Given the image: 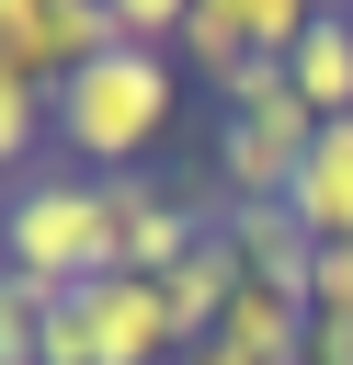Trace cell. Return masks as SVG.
I'll list each match as a JSON object with an SVG mask.
<instances>
[{
  "mask_svg": "<svg viewBox=\"0 0 353 365\" xmlns=\"http://www.w3.org/2000/svg\"><path fill=\"white\" fill-rule=\"evenodd\" d=\"M46 114H57V160H68V171H91V182L148 171V148H159L171 114H182V57H159V46H102V57H80V68L46 91Z\"/></svg>",
  "mask_w": 353,
  "mask_h": 365,
  "instance_id": "1",
  "label": "cell"
},
{
  "mask_svg": "<svg viewBox=\"0 0 353 365\" xmlns=\"http://www.w3.org/2000/svg\"><path fill=\"white\" fill-rule=\"evenodd\" d=\"M0 251H11V274H23L34 297H68V285H91V274H125V251H114V182H91V171H68V160L23 171V182L0 194Z\"/></svg>",
  "mask_w": 353,
  "mask_h": 365,
  "instance_id": "2",
  "label": "cell"
},
{
  "mask_svg": "<svg viewBox=\"0 0 353 365\" xmlns=\"http://www.w3.org/2000/svg\"><path fill=\"white\" fill-rule=\"evenodd\" d=\"M307 137H319V114H307L296 91H285V103H228V114H216V205H285Z\"/></svg>",
  "mask_w": 353,
  "mask_h": 365,
  "instance_id": "3",
  "label": "cell"
},
{
  "mask_svg": "<svg viewBox=\"0 0 353 365\" xmlns=\"http://www.w3.org/2000/svg\"><path fill=\"white\" fill-rule=\"evenodd\" d=\"M319 11H330V0H194V23H182V46H171V57L216 91L239 57H285Z\"/></svg>",
  "mask_w": 353,
  "mask_h": 365,
  "instance_id": "4",
  "label": "cell"
},
{
  "mask_svg": "<svg viewBox=\"0 0 353 365\" xmlns=\"http://www.w3.org/2000/svg\"><path fill=\"white\" fill-rule=\"evenodd\" d=\"M114 46V11L102 0H0V68L11 80H34V91H57L80 57H102Z\"/></svg>",
  "mask_w": 353,
  "mask_h": 365,
  "instance_id": "5",
  "label": "cell"
},
{
  "mask_svg": "<svg viewBox=\"0 0 353 365\" xmlns=\"http://www.w3.org/2000/svg\"><path fill=\"white\" fill-rule=\"evenodd\" d=\"M205 228H216V205L171 194V182H148V171H114V251H125V274H148V285H159Z\"/></svg>",
  "mask_w": 353,
  "mask_h": 365,
  "instance_id": "6",
  "label": "cell"
},
{
  "mask_svg": "<svg viewBox=\"0 0 353 365\" xmlns=\"http://www.w3.org/2000/svg\"><path fill=\"white\" fill-rule=\"evenodd\" d=\"M307 285H262V274H239L228 285V308H216V342L228 354H251V365H307Z\"/></svg>",
  "mask_w": 353,
  "mask_h": 365,
  "instance_id": "7",
  "label": "cell"
},
{
  "mask_svg": "<svg viewBox=\"0 0 353 365\" xmlns=\"http://www.w3.org/2000/svg\"><path fill=\"white\" fill-rule=\"evenodd\" d=\"M285 217L330 251V240H353V114L342 125H319L307 137V160H296V194H285Z\"/></svg>",
  "mask_w": 353,
  "mask_h": 365,
  "instance_id": "8",
  "label": "cell"
},
{
  "mask_svg": "<svg viewBox=\"0 0 353 365\" xmlns=\"http://www.w3.org/2000/svg\"><path fill=\"white\" fill-rule=\"evenodd\" d=\"M228 285H239V251H228V228H205L171 274H159V308H171V331L182 342H216V308H228Z\"/></svg>",
  "mask_w": 353,
  "mask_h": 365,
  "instance_id": "9",
  "label": "cell"
},
{
  "mask_svg": "<svg viewBox=\"0 0 353 365\" xmlns=\"http://www.w3.org/2000/svg\"><path fill=\"white\" fill-rule=\"evenodd\" d=\"M285 80H296V103H307L319 125H342V114H353V11H319V23L285 46Z\"/></svg>",
  "mask_w": 353,
  "mask_h": 365,
  "instance_id": "10",
  "label": "cell"
},
{
  "mask_svg": "<svg viewBox=\"0 0 353 365\" xmlns=\"http://www.w3.org/2000/svg\"><path fill=\"white\" fill-rule=\"evenodd\" d=\"M216 228H228L239 274H262V285H307V262H319V240H307L285 205H216Z\"/></svg>",
  "mask_w": 353,
  "mask_h": 365,
  "instance_id": "11",
  "label": "cell"
},
{
  "mask_svg": "<svg viewBox=\"0 0 353 365\" xmlns=\"http://www.w3.org/2000/svg\"><path fill=\"white\" fill-rule=\"evenodd\" d=\"M46 148H57V114H46V91L0 68V182H23V171H46Z\"/></svg>",
  "mask_w": 353,
  "mask_h": 365,
  "instance_id": "12",
  "label": "cell"
},
{
  "mask_svg": "<svg viewBox=\"0 0 353 365\" xmlns=\"http://www.w3.org/2000/svg\"><path fill=\"white\" fill-rule=\"evenodd\" d=\"M102 11H114V46H159V57H171L182 23H194V0H102Z\"/></svg>",
  "mask_w": 353,
  "mask_h": 365,
  "instance_id": "13",
  "label": "cell"
},
{
  "mask_svg": "<svg viewBox=\"0 0 353 365\" xmlns=\"http://www.w3.org/2000/svg\"><path fill=\"white\" fill-rule=\"evenodd\" d=\"M34 331H46V297L23 274H0V365H34Z\"/></svg>",
  "mask_w": 353,
  "mask_h": 365,
  "instance_id": "14",
  "label": "cell"
},
{
  "mask_svg": "<svg viewBox=\"0 0 353 365\" xmlns=\"http://www.w3.org/2000/svg\"><path fill=\"white\" fill-rule=\"evenodd\" d=\"M307 308H353V240H330L307 262Z\"/></svg>",
  "mask_w": 353,
  "mask_h": 365,
  "instance_id": "15",
  "label": "cell"
},
{
  "mask_svg": "<svg viewBox=\"0 0 353 365\" xmlns=\"http://www.w3.org/2000/svg\"><path fill=\"white\" fill-rule=\"evenodd\" d=\"M0 274H11V251H0Z\"/></svg>",
  "mask_w": 353,
  "mask_h": 365,
  "instance_id": "16",
  "label": "cell"
},
{
  "mask_svg": "<svg viewBox=\"0 0 353 365\" xmlns=\"http://www.w3.org/2000/svg\"><path fill=\"white\" fill-rule=\"evenodd\" d=\"M330 11H353V0H330Z\"/></svg>",
  "mask_w": 353,
  "mask_h": 365,
  "instance_id": "17",
  "label": "cell"
}]
</instances>
